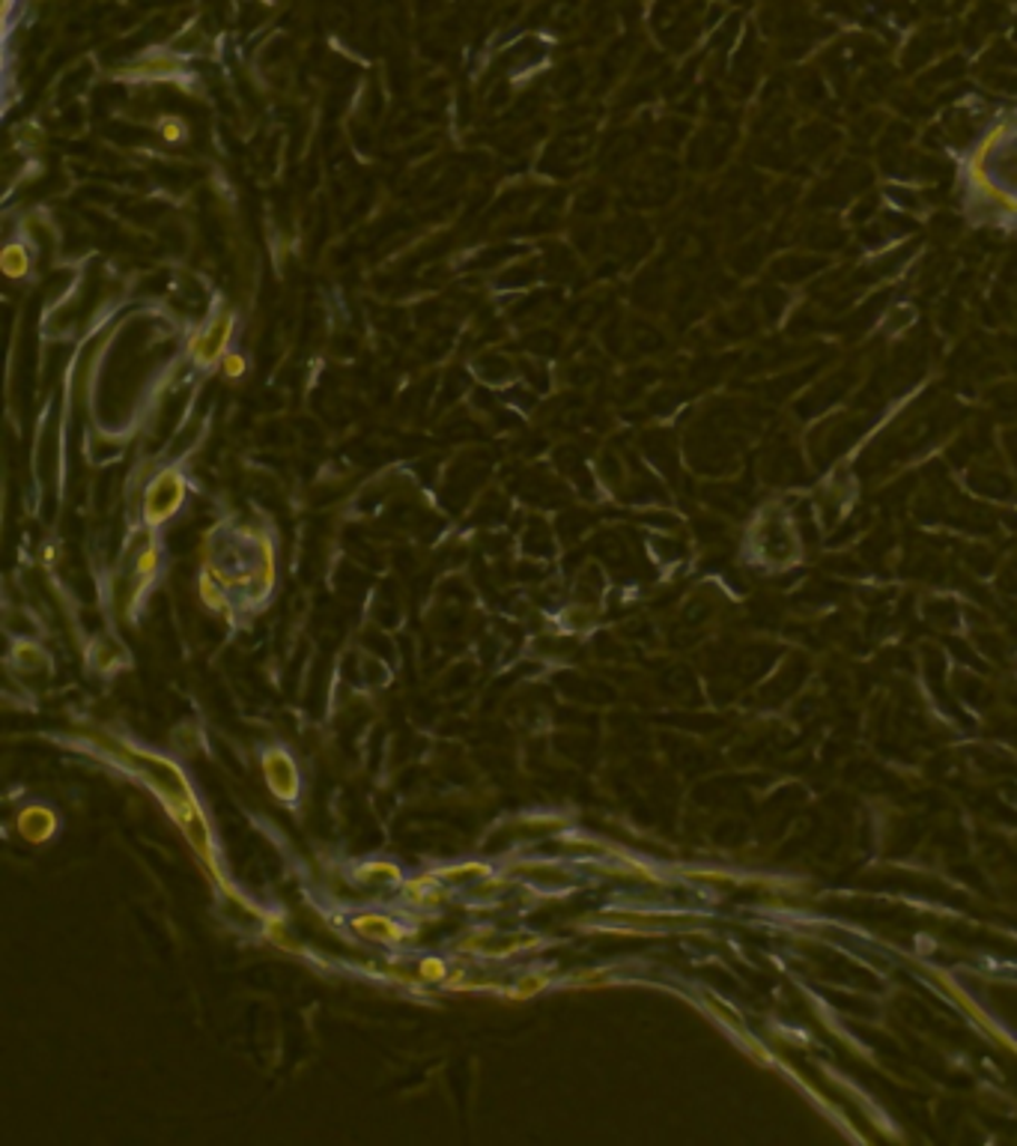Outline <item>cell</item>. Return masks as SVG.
I'll list each match as a JSON object with an SVG mask.
<instances>
[{
    "instance_id": "1",
    "label": "cell",
    "mask_w": 1017,
    "mask_h": 1146,
    "mask_svg": "<svg viewBox=\"0 0 1017 1146\" xmlns=\"http://www.w3.org/2000/svg\"><path fill=\"white\" fill-rule=\"evenodd\" d=\"M233 332H236V314L233 311H222L218 317H213L209 323L201 329V332L192 334L188 341V356L195 365L201 368H209L215 361H222L227 356V347L233 341Z\"/></svg>"
},
{
    "instance_id": "2",
    "label": "cell",
    "mask_w": 1017,
    "mask_h": 1146,
    "mask_svg": "<svg viewBox=\"0 0 1017 1146\" xmlns=\"http://www.w3.org/2000/svg\"><path fill=\"white\" fill-rule=\"evenodd\" d=\"M185 484L179 482L176 472H165L162 478L156 482V487L149 491V517L153 519H165L170 517L176 508H179V499H183Z\"/></svg>"
},
{
    "instance_id": "3",
    "label": "cell",
    "mask_w": 1017,
    "mask_h": 1146,
    "mask_svg": "<svg viewBox=\"0 0 1017 1146\" xmlns=\"http://www.w3.org/2000/svg\"><path fill=\"white\" fill-rule=\"evenodd\" d=\"M0 266H3V272L10 278H25L30 272V254L28 249L21 245V242H10L7 249H3V254H0Z\"/></svg>"
},
{
    "instance_id": "4",
    "label": "cell",
    "mask_w": 1017,
    "mask_h": 1146,
    "mask_svg": "<svg viewBox=\"0 0 1017 1146\" xmlns=\"http://www.w3.org/2000/svg\"><path fill=\"white\" fill-rule=\"evenodd\" d=\"M222 377L224 379H242L245 377V370H248V361H245V356L242 352H227L222 361Z\"/></svg>"
},
{
    "instance_id": "5",
    "label": "cell",
    "mask_w": 1017,
    "mask_h": 1146,
    "mask_svg": "<svg viewBox=\"0 0 1017 1146\" xmlns=\"http://www.w3.org/2000/svg\"><path fill=\"white\" fill-rule=\"evenodd\" d=\"M185 123L183 120H165L162 123V138L167 140V144H179V140L185 138Z\"/></svg>"
}]
</instances>
